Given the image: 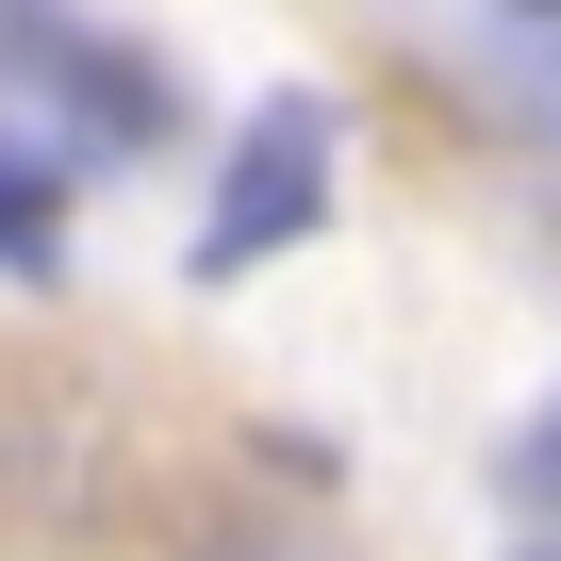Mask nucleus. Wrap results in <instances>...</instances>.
I'll return each mask as SVG.
<instances>
[{"label":"nucleus","mask_w":561,"mask_h":561,"mask_svg":"<svg viewBox=\"0 0 561 561\" xmlns=\"http://www.w3.org/2000/svg\"><path fill=\"white\" fill-rule=\"evenodd\" d=\"M182 561H364L331 512H298V495H231V512H198L182 528Z\"/></svg>","instance_id":"obj_3"},{"label":"nucleus","mask_w":561,"mask_h":561,"mask_svg":"<svg viewBox=\"0 0 561 561\" xmlns=\"http://www.w3.org/2000/svg\"><path fill=\"white\" fill-rule=\"evenodd\" d=\"M545 100H561V50H545Z\"/></svg>","instance_id":"obj_7"},{"label":"nucleus","mask_w":561,"mask_h":561,"mask_svg":"<svg viewBox=\"0 0 561 561\" xmlns=\"http://www.w3.org/2000/svg\"><path fill=\"white\" fill-rule=\"evenodd\" d=\"M495 18H545V34H561V0H495Z\"/></svg>","instance_id":"obj_6"},{"label":"nucleus","mask_w":561,"mask_h":561,"mask_svg":"<svg viewBox=\"0 0 561 561\" xmlns=\"http://www.w3.org/2000/svg\"><path fill=\"white\" fill-rule=\"evenodd\" d=\"M528 495H561V413H545V430H528Z\"/></svg>","instance_id":"obj_5"},{"label":"nucleus","mask_w":561,"mask_h":561,"mask_svg":"<svg viewBox=\"0 0 561 561\" xmlns=\"http://www.w3.org/2000/svg\"><path fill=\"white\" fill-rule=\"evenodd\" d=\"M0 100H18V116H50L67 149H116V165L182 133V83H165L149 50L83 34L67 0H0Z\"/></svg>","instance_id":"obj_1"},{"label":"nucleus","mask_w":561,"mask_h":561,"mask_svg":"<svg viewBox=\"0 0 561 561\" xmlns=\"http://www.w3.org/2000/svg\"><path fill=\"white\" fill-rule=\"evenodd\" d=\"M331 215V100H248V133H231V165H215V215H198V280H248V264H280Z\"/></svg>","instance_id":"obj_2"},{"label":"nucleus","mask_w":561,"mask_h":561,"mask_svg":"<svg viewBox=\"0 0 561 561\" xmlns=\"http://www.w3.org/2000/svg\"><path fill=\"white\" fill-rule=\"evenodd\" d=\"M528 561H561V545H528Z\"/></svg>","instance_id":"obj_8"},{"label":"nucleus","mask_w":561,"mask_h":561,"mask_svg":"<svg viewBox=\"0 0 561 561\" xmlns=\"http://www.w3.org/2000/svg\"><path fill=\"white\" fill-rule=\"evenodd\" d=\"M67 264V182L34 149H0V280H50Z\"/></svg>","instance_id":"obj_4"}]
</instances>
